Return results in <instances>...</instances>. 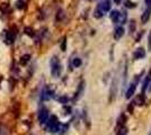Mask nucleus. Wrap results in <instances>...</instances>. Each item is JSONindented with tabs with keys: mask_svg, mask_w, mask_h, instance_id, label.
I'll list each match as a JSON object with an SVG mask.
<instances>
[{
	"mask_svg": "<svg viewBox=\"0 0 151 135\" xmlns=\"http://www.w3.org/2000/svg\"><path fill=\"white\" fill-rule=\"evenodd\" d=\"M111 6H112L111 0H103L96 7V10H95L94 13V17L95 18H101L103 16H105V14H107L111 10Z\"/></svg>",
	"mask_w": 151,
	"mask_h": 135,
	"instance_id": "obj_1",
	"label": "nucleus"
},
{
	"mask_svg": "<svg viewBox=\"0 0 151 135\" xmlns=\"http://www.w3.org/2000/svg\"><path fill=\"white\" fill-rule=\"evenodd\" d=\"M149 135H151V132H150V133H149Z\"/></svg>",
	"mask_w": 151,
	"mask_h": 135,
	"instance_id": "obj_32",
	"label": "nucleus"
},
{
	"mask_svg": "<svg viewBox=\"0 0 151 135\" xmlns=\"http://www.w3.org/2000/svg\"><path fill=\"white\" fill-rule=\"evenodd\" d=\"M145 5H147V6L151 7V0H145Z\"/></svg>",
	"mask_w": 151,
	"mask_h": 135,
	"instance_id": "obj_29",
	"label": "nucleus"
},
{
	"mask_svg": "<svg viewBox=\"0 0 151 135\" xmlns=\"http://www.w3.org/2000/svg\"><path fill=\"white\" fill-rule=\"evenodd\" d=\"M46 126L47 129L50 131L51 133H57L60 131V122L58 119V117L55 115H52L49 117L47 122H46Z\"/></svg>",
	"mask_w": 151,
	"mask_h": 135,
	"instance_id": "obj_3",
	"label": "nucleus"
},
{
	"mask_svg": "<svg viewBox=\"0 0 151 135\" xmlns=\"http://www.w3.org/2000/svg\"><path fill=\"white\" fill-rule=\"evenodd\" d=\"M116 89H117V82L116 79H114L113 84H112V88H111V95H109V101H113L115 96H116Z\"/></svg>",
	"mask_w": 151,
	"mask_h": 135,
	"instance_id": "obj_8",
	"label": "nucleus"
},
{
	"mask_svg": "<svg viewBox=\"0 0 151 135\" xmlns=\"http://www.w3.org/2000/svg\"><path fill=\"white\" fill-rule=\"evenodd\" d=\"M148 49H149V51H151V32L148 35Z\"/></svg>",
	"mask_w": 151,
	"mask_h": 135,
	"instance_id": "obj_26",
	"label": "nucleus"
},
{
	"mask_svg": "<svg viewBox=\"0 0 151 135\" xmlns=\"http://www.w3.org/2000/svg\"><path fill=\"white\" fill-rule=\"evenodd\" d=\"M16 7H17L18 9H23V8L25 7V2H24V0H18V1L16 2Z\"/></svg>",
	"mask_w": 151,
	"mask_h": 135,
	"instance_id": "obj_21",
	"label": "nucleus"
},
{
	"mask_svg": "<svg viewBox=\"0 0 151 135\" xmlns=\"http://www.w3.org/2000/svg\"><path fill=\"white\" fill-rule=\"evenodd\" d=\"M68 100H69V98L68 97H61V98H59V101L62 104H67L68 103Z\"/></svg>",
	"mask_w": 151,
	"mask_h": 135,
	"instance_id": "obj_25",
	"label": "nucleus"
},
{
	"mask_svg": "<svg viewBox=\"0 0 151 135\" xmlns=\"http://www.w3.org/2000/svg\"><path fill=\"white\" fill-rule=\"evenodd\" d=\"M83 88H85V81H81L80 84H79V87H78V91H77V94H76L75 99H78L79 97L81 96V94L83 92Z\"/></svg>",
	"mask_w": 151,
	"mask_h": 135,
	"instance_id": "obj_14",
	"label": "nucleus"
},
{
	"mask_svg": "<svg viewBox=\"0 0 151 135\" xmlns=\"http://www.w3.org/2000/svg\"><path fill=\"white\" fill-rule=\"evenodd\" d=\"M129 31H130V33H134V31H135V21L134 20L130 21V24H129Z\"/></svg>",
	"mask_w": 151,
	"mask_h": 135,
	"instance_id": "obj_19",
	"label": "nucleus"
},
{
	"mask_svg": "<svg viewBox=\"0 0 151 135\" xmlns=\"http://www.w3.org/2000/svg\"><path fill=\"white\" fill-rule=\"evenodd\" d=\"M65 44H67V41L64 39L62 42V44H61V50H62V51H65Z\"/></svg>",
	"mask_w": 151,
	"mask_h": 135,
	"instance_id": "obj_27",
	"label": "nucleus"
},
{
	"mask_svg": "<svg viewBox=\"0 0 151 135\" xmlns=\"http://www.w3.org/2000/svg\"><path fill=\"white\" fill-rule=\"evenodd\" d=\"M119 15H120V11H117V10H112L111 14H109V18L111 20L115 23V24H117L119 23Z\"/></svg>",
	"mask_w": 151,
	"mask_h": 135,
	"instance_id": "obj_12",
	"label": "nucleus"
},
{
	"mask_svg": "<svg viewBox=\"0 0 151 135\" xmlns=\"http://www.w3.org/2000/svg\"><path fill=\"white\" fill-rule=\"evenodd\" d=\"M133 110H134V104L131 103L127 106V111H129L130 114H133Z\"/></svg>",
	"mask_w": 151,
	"mask_h": 135,
	"instance_id": "obj_24",
	"label": "nucleus"
},
{
	"mask_svg": "<svg viewBox=\"0 0 151 135\" xmlns=\"http://www.w3.org/2000/svg\"><path fill=\"white\" fill-rule=\"evenodd\" d=\"M116 135H127V129H126L124 125L121 126V129H119V132H117Z\"/></svg>",
	"mask_w": 151,
	"mask_h": 135,
	"instance_id": "obj_18",
	"label": "nucleus"
},
{
	"mask_svg": "<svg viewBox=\"0 0 151 135\" xmlns=\"http://www.w3.org/2000/svg\"><path fill=\"white\" fill-rule=\"evenodd\" d=\"M38 122H40V124L41 125H44V124H46V122H47V119H49V110L46 109L45 107H42V108H40V110H38Z\"/></svg>",
	"mask_w": 151,
	"mask_h": 135,
	"instance_id": "obj_4",
	"label": "nucleus"
},
{
	"mask_svg": "<svg viewBox=\"0 0 151 135\" xmlns=\"http://www.w3.org/2000/svg\"><path fill=\"white\" fill-rule=\"evenodd\" d=\"M121 1H122V0H114V2H115L116 5H120V4H121Z\"/></svg>",
	"mask_w": 151,
	"mask_h": 135,
	"instance_id": "obj_30",
	"label": "nucleus"
},
{
	"mask_svg": "<svg viewBox=\"0 0 151 135\" xmlns=\"http://www.w3.org/2000/svg\"><path fill=\"white\" fill-rule=\"evenodd\" d=\"M0 135H5V129L2 126H0Z\"/></svg>",
	"mask_w": 151,
	"mask_h": 135,
	"instance_id": "obj_28",
	"label": "nucleus"
},
{
	"mask_svg": "<svg viewBox=\"0 0 151 135\" xmlns=\"http://www.w3.org/2000/svg\"><path fill=\"white\" fill-rule=\"evenodd\" d=\"M81 64H82L81 59L75 58L72 60V66H73V68H79V66H81Z\"/></svg>",
	"mask_w": 151,
	"mask_h": 135,
	"instance_id": "obj_17",
	"label": "nucleus"
},
{
	"mask_svg": "<svg viewBox=\"0 0 151 135\" xmlns=\"http://www.w3.org/2000/svg\"><path fill=\"white\" fill-rule=\"evenodd\" d=\"M15 36H16V33L13 32V31H9V32H7V35H6L7 44H13L14 41H15Z\"/></svg>",
	"mask_w": 151,
	"mask_h": 135,
	"instance_id": "obj_10",
	"label": "nucleus"
},
{
	"mask_svg": "<svg viewBox=\"0 0 151 135\" xmlns=\"http://www.w3.org/2000/svg\"><path fill=\"white\" fill-rule=\"evenodd\" d=\"M134 105H138V106H142L143 104H145V97L143 94H140L137 98H135V100L133 101Z\"/></svg>",
	"mask_w": 151,
	"mask_h": 135,
	"instance_id": "obj_11",
	"label": "nucleus"
},
{
	"mask_svg": "<svg viewBox=\"0 0 151 135\" xmlns=\"http://www.w3.org/2000/svg\"><path fill=\"white\" fill-rule=\"evenodd\" d=\"M25 34L29 35V36H34V31L32 29L31 27H26V28H25Z\"/></svg>",
	"mask_w": 151,
	"mask_h": 135,
	"instance_id": "obj_23",
	"label": "nucleus"
},
{
	"mask_svg": "<svg viewBox=\"0 0 151 135\" xmlns=\"http://www.w3.org/2000/svg\"><path fill=\"white\" fill-rule=\"evenodd\" d=\"M29 60H31V55L29 54H25V55H23L20 60H19V64L20 65H26L28 62H29Z\"/></svg>",
	"mask_w": 151,
	"mask_h": 135,
	"instance_id": "obj_13",
	"label": "nucleus"
},
{
	"mask_svg": "<svg viewBox=\"0 0 151 135\" xmlns=\"http://www.w3.org/2000/svg\"><path fill=\"white\" fill-rule=\"evenodd\" d=\"M149 84H150V77H147L145 80V82H143V87H142V90H143V92L145 91V89H147V87L149 86Z\"/></svg>",
	"mask_w": 151,
	"mask_h": 135,
	"instance_id": "obj_20",
	"label": "nucleus"
},
{
	"mask_svg": "<svg viewBox=\"0 0 151 135\" xmlns=\"http://www.w3.org/2000/svg\"><path fill=\"white\" fill-rule=\"evenodd\" d=\"M135 90H137V86H135V84H130V87H129L127 90H126V94H125L126 98H127V99H130V98L135 94Z\"/></svg>",
	"mask_w": 151,
	"mask_h": 135,
	"instance_id": "obj_9",
	"label": "nucleus"
},
{
	"mask_svg": "<svg viewBox=\"0 0 151 135\" xmlns=\"http://www.w3.org/2000/svg\"><path fill=\"white\" fill-rule=\"evenodd\" d=\"M62 71V65L60 63V60L57 56H53L51 59V74L54 78L60 77Z\"/></svg>",
	"mask_w": 151,
	"mask_h": 135,
	"instance_id": "obj_2",
	"label": "nucleus"
},
{
	"mask_svg": "<svg viewBox=\"0 0 151 135\" xmlns=\"http://www.w3.org/2000/svg\"><path fill=\"white\" fill-rule=\"evenodd\" d=\"M150 84V88H149V90L151 91V84Z\"/></svg>",
	"mask_w": 151,
	"mask_h": 135,
	"instance_id": "obj_31",
	"label": "nucleus"
},
{
	"mask_svg": "<svg viewBox=\"0 0 151 135\" xmlns=\"http://www.w3.org/2000/svg\"><path fill=\"white\" fill-rule=\"evenodd\" d=\"M126 21V13L125 11H120L119 15V23L120 24H125Z\"/></svg>",
	"mask_w": 151,
	"mask_h": 135,
	"instance_id": "obj_15",
	"label": "nucleus"
},
{
	"mask_svg": "<svg viewBox=\"0 0 151 135\" xmlns=\"http://www.w3.org/2000/svg\"><path fill=\"white\" fill-rule=\"evenodd\" d=\"M145 56V51L142 47H139V49H137L135 51L133 52V58L135 59V60H141V59H143Z\"/></svg>",
	"mask_w": 151,
	"mask_h": 135,
	"instance_id": "obj_5",
	"label": "nucleus"
},
{
	"mask_svg": "<svg viewBox=\"0 0 151 135\" xmlns=\"http://www.w3.org/2000/svg\"><path fill=\"white\" fill-rule=\"evenodd\" d=\"M151 17V8H148V9H145L143 14H142V16H141V21H142V24H147L149 19H150Z\"/></svg>",
	"mask_w": 151,
	"mask_h": 135,
	"instance_id": "obj_6",
	"label": "nucleus"
},
{
	"mask_svg": "<svg viewBox=\"0 0 151 135\" xmlns=\"http://www.w3.org/2000/svg\"><path fill=\"white\" fill-rule=\"evenodd\" d=\"M125 123H126L125 114H121L120 117H119V121H117V124H119L120 126H123V125H125Z\"/></svg>",
	"mask_w": 151,
	"mask_h": 135,
	"instance_id": "obj_16",
	"label": "nucleus"
},
{
	"mask_svg": "<svg viewBox=\"0 0 151 135\" xmlns=\"http://www.w3.org/2000/svg\"><path fill=\"white\" fill-rule=\"evenodd\" d=\"M123 35H124V28L121 27V26L116 27L115 28V32H114V39H116V41H119V39H121L123 37Z\"/></svg>",
	"mask_w": 151,
	"mask_h": 135,
	"instance_id": "obj_7",
	"label": "nucleus"
},
{
	"mask_svg": "<svg viewBox=\"0 0 151 135\" xmlns=\"http://www.w3.org/2000/svg\"><path fill=\"white\" fill-rule=\"evenodd\" d=\"M125 7L126 8H134L135 7V4L132 2V1H130V0H126L125 1Z\"/></svg>",
	"mask_w": 151,
	"mask_h": 135,
	"instance_id": "obj_22",
	"label": "nucleus"
}]
</instances>
